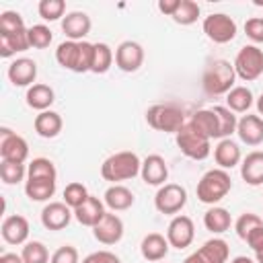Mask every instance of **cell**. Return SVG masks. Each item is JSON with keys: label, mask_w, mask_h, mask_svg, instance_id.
Listing matches in <instances>:
<instances>
[{"label": "cell", "mask_w": 263, "mask_h": 263, "mask_svg": "<svg viewBox=\"0 0 263 263\" xmlns=\"http://www.w3.org/2000/svg\"><path fill=\"white\" fill-rule=\"evenodd\" d=\"M234 80H236L234 66L228 60H214L203 70L201 86L208 95L218 97V95H228L234 88Z\"/></svg>", "instance_id": "obj_2"}, {"label": "cell", "mask_w": 263, "mask_h": 263, "mask_svg": "<svg viewBox=\"0 0 263 263\" xmlns=\"http://www.w3.org/2000/svg\"><path fill=\"white\" fill-rule=\"evenodd\" d=\"M212 111L216 113V119H218V138H220V140L230 138V136L236 132V125H238L236 115H234L228 107H222V105L212 107Z\"/></svg>", "instance_id": "obj_34"}, {"label": "cell", "mask_w": 263, "mask_h": 263, "mask_svg": "<svg viewBox=\"0 0 263 263\" xmlns=\"http://www.w3.org/2000/svg\"><path fill=\"white\" fill-rule=\"evenodd\" d=\"M92 236L101 245H117L123 238V220L117 214L107 212L101 218V222L92 228Z\"/></svg>", "instance_id": "obj_13"}, {"label": "cell", "mask_w": 263, "mask_h": 263, "mask_svg": "<svg viewBox=\"0 0 263 263\" xmlns=\"http://www.w3.org/2000/svg\"><path fill=\"white\" fill-rule=\"evenodd\" d=\"M179 2L181 0H158V10L162 14H166V16H173L177 12V8H179Z\"/></svg>", "instance_id": "obj_47"}, {"label": "cell", "mask_w": 263, "mask_h": 263, "mask_svg": "<svg viewBox=\"0 0 263 263\" xmlns=\"http://www.w3.org/2000/svg\"><path fill=\"white\" fill-rule=\"evenodd\" d=\"M88 195H90V193H88V189H86L82 183L72 181V183H68L66 189H64V203H66L68 208L76 210L78 205H82V203L86 201Z\"/></svg>", "instance_id": "obj_38"}, {"label": "cell", "mask_w": 263, "mask_h": 263, "mask_svg": "<svg viewBox=\"0 0 263 263\" xmlns=\"http://www.w3.org/2000/svg\"><path fill=\"white\" fill-rule=\"evenodd\" d=\"M245 242H247L253 251H255L257 247H261V245H263V226H261V228H255V230L247 236V240H245Z\"/></svg>", "instance_id": "obj_48"}, {"label": "cell", "mask_w": 263, "mask_h": 263, "mask_svg": "<svg viewBox=\"0 0 263 263\" xmlns=\"http://www.w3.org/2000/svg\"><path fill=\"white\" fill-rule=\"evenodd\" d=\"M25 21L16 10H4L0 14V35H12L25 31Z\"/></svg>", "instance_id": "obj_40"}, {"label": "cell", "mask_w": 263, "mask_h": 263, "mask_svg": "<svg viewBox=\"0 0 263 263\" xmlns=\"http://www.w3.org/2000/svg\"><path fill=\"white\" fill-rule=\"evenodd\" d=\"M195 238V226L189 216H175L166 228V240L175 249H187L191 247Z\"/></svg>", "instance_id": "obj_12"}, {"label": "cell", "mask_w": 263, "mask_h": 263, "mask_svg": "<svg viewBox=\"0 0 263 263\" xmlns=\"http://www.w3.org/2000/svg\"><path fill=\"white\" fill-rule=\"evenodd\" d=\"M92 47H95V51H92V68H90V72H95V74L109 72V68L113 66V60H115L113 49L103 41L92 43Z\"/></svg>", "instance_id": "obj_33"}, {"label": "cell", "mask_w": 263, "mask_h": 263, "mask_svg": "<svg viewBox=\"0 0 263 263\" xmlns=\"http://www.w3.org/2000/svg\"><path fill=\"white\" fill-rule=\"evenodd\" d=\"M31 47L29 43V29L12 35H0V55L2 58H12L18 51H27Z\"/></svg>", "instance_id": "obj_29"}, {"label": "cell", "mask_w": 263, "mask_h": 263, "mask_svg": "<svg viewBox=\"0 0 263 263\" xmlns=\"http://www.w3.org/2000/svg\"><path fill=\"white\" fill-rule=\"evenodd\" d=\"M175 142H177L179 150L191 160H205L212 152V140H208L203 134H199L189 121L175 134Z\"/></svg>", "instance_id": "obj_5"}, {"label": "cell", "mask_w": 263, "mask_h": 263, "mask_svg": "<svg viewBox=\"0 0 263 263\" xmlns=\"http://www.w3.org/2000/svg\"><path fill=\"white\" fill-rule=\"evenodd\" d=\"M8 80L14 86H33L37 78V64L29 58H16L8 66Z\"/></svg>", "instance_id": "obj_17"}, {"label": "cell", "mask_w": 263, "mask_h": 263, "mask_svg": "<svg viewBox=\"0 0 263 263\" xmlns=\"http://www.w3.org/2000/svg\"><path fill=\"white\" fill-rule=\"evenodd\" d=\"M185 203H187V191L179 183H164L162 187H158L154 195V208L166 216L179 214L185 208Z\"/></svg>", "instance_id": "obj_7"}, {"label": "cell", "mask_w": 263, "mask_h": 263, "mask_svg": "<svg viewBox=\"0 0 263 263\" xmlns=\"http://www.w3.org/2000/svg\"><path fill=\"white\" fill-rule=\"evenodd\" d=\"M245 33L251 41L263 43V16H251L245 23Z\"/></svg>", "instance_id": "obj_44"}, {"label": "cell", "mask_w": 263, "mask_h": 263, "mask_svg": "<svg viewBox=\"0 0 263 263\" xmlns=\"http://www.w3.org/2000/svg\"><path fill=\"white\" fill-rule=\"evenodd\" d=\"M55 62L70 70V72H78V62H80V41H62L55 49Z\"/></svg>", "instance_id": "obj_27"}, {"label": "cell", "mask_w": 263, "mask_h": 263, "mask_svg": "<svg viewBox=\"0 0 263 263\" xmlns=\"http://www.w3.org/2000/svg\"><path fill=\"white\" fill-rule=\"evenodd\" d=\"M253 105V92L247 86H234L226 95V107L232 113H247Z\"/></svg>", "instance_id": "obj_32"}, {"label": "cell", "mask_w": 263, "mask_h": 263, "mask_svg": "<svg viewBox=\"0 0 263 263\" xmlns=\"http://www.w3.org/2000/svg\"><path fill=\"white\" fill-rule=\"evenodd\" d=\"M228 255H230V247L224 238H210L183 263H226Z\"/></svg>", "instance_id": "obj_10"}, {"label": "cell", "mask_w": 263, "mask_h": 263, "mask_svg": "<svg viewBox=\"0 0 263 263\" xmlns=\"http://www.w3.org/2000/svg\"><path fill=\"white\" fill-rule=\"evenodd\" d=\"M49 263H80V261H78V251H76V247H72V245L60 247V249L51 255Z\"/></svg>", "instance_id": "obj_45"}, {"label": "cell", "mask_w": 263, "mask_h": 263, "mask_svg": "<svg viewBox=\"0 0 263 263\" xmlns=\"http://www.w3.org/2000/svg\"><path fill=\"white\" fill-rule=\"evenodd\" d=\"M230 224H232V218H230L228 210H224V208H220V205H212V208L203 214V226H205V230H210V232H214V234L226 232V230L230 228Z\"/></svg>", "instance_id": "obj_30"}, {"label": "cell", "mask_w": 263, "mask_h": 263, "mask_svg": "<svg viewBox=\"0 0 263 263\" xmlns=\"http://www.w3.org/2000/svg\"><path fill=\"white\" fill-rule=\"evenodd\" d=\"M37 12L43 21H58V18H64V12H66V2L64 0H41L39 6H37Z\"/></svg>", "instance_id": "obj_41"}, {"label": "cell", "mask_w": 263, "mask_h": 263, "mask_svg": "<svg viewBox=\"0 0 263 263\" xmlns=\"http://www.w3.org/2000/svg\"><path fill=\"white\" fill-rule=\"evenodd\" d=\"M230 263H255L251 257H245V255H238V257H234Z\"/></svg>", "instance_id": "obj_50"}, {"label": "cell", "mask_w": 263, "mask_h": 263, "mask_svg": "<svg viewBox=\"0 0 263 263\" xmlns=\"http://www.w3.org/2000/svg\"><path fill=\"white\" fill-rule=\"evenodd\" d=\"M171 18H173L177 25H183V27L193 25V23L199 18V4L193 2V0H181L177 12H175Z\"/></svg>", "instance_id": "obj_36"}, {"label": "cell", "mask_w": 263, "mask_h": 263, "mask_svg": "<svg viewBox=\"0 0 263 263\" xmlns=\"http://www.w3.org/2000/svg\"><path fill=\"white\" fill-rule=\"evenodd\" d=\"M0 232L8 245H23L29 238V220L21 214L8 216V218H4Z\"/></svg>", "instance_id": "obj_18"}, {"label": "cell", "mask_w": 263, "mask_h": 263, "mask_svg": "<svg viewBox=\"0 0 263 263\" xmlns=\"http://www.w3.org/2000/svg\"><path fill=\"white\" fill-rule=\"evenodd\" d=\"M105 214H107V212H105V201H101V199L95 197V195H88L86 201L74 210V218H76L82 226H88V228H95V226L101 222V218H103Z\"/></svg>", "instance_id": "obj_21"}, {"label": "cell", "mask_w": 263, "mask_h": 263, "mask_svg": "<svg viewBox=\"0 0 263 263\" xmlns=\"http://www.w3.org/2000/svg\"><path fill=\"white\" fill-rule=\"evenodd\" d=\"M72 216H74V210L68 208L64 201H51L41 210V224L47 230L58 232V230H64L70 224Z\"/></svg>", "instance_id": "obj_14"}, {"label": "cell", "mask_w": 263, "mask_h": 263, "mask_svg": "<svg viewBox=\"0 0 263 263\" xmlns=\"http://www.w3.org/2000/svg\"><path fill=\"white\" fill-rule=\"evenodd\" d=\"M0 263H23V257L16 255V253H2Z\"/></svg>", "instance_id": "obj_49"}, {"label": "cell", "mask_w": 263, "mask_h": 263, "mask_svg": "<svg viewBox=\"0 0 263 263\" xmlns=\"http://www.w3.org/2000/svg\"><path fill=\"white\" fill-rule=\"evenodd\" d=\"M255 263H263V245L255 249Z\"/></svg>", "instance_id": "obj_51"}, {"label": "cell", "mask_w": 263, "mask_h": 263, "mask_svg": "<svg viewBox=\"0 0 263 263\" xmlns=\"http://www.w3.org/2000/svg\"><path fill=\"white\" fill-rule=\"evenodd\" d=\"M146 123L156 132L177 134L187 121H185V113L181 107L171 105V103H156V105L148 107Z\"/></svg>", "instance_id": "obj_4"}, {"label": "cell", "mask_w": 263, "mask_h": 263, "mask_svg": "<svg viewBox=\"0 0 263 263\" xmlns=\"http://www.w3.org/2000/svg\"><path fill=\"white\" fill-rule=\"evenodd\" d=\"M240 177L247 185L251 187H259L263 185V152L261 150H253L242 158L240 164Z\"/></svg>", "instance_id": "obj_22"}, {"label": "cell", "mask_w": 263, "mask_h": 263, "mask_svg": "<svg viewBox=\"0 0 263 263\" xmlns=\"http://www.w3.org/2000/svg\"><path fill=\"white\" fill-rule=\"evenodd\" d=\"M90 16L82 10H72L62 18V31L70 41H84V37L90 33Z\"/></svg>", "instance_id": "obj_16"}, {"label": "cell", "mask_w": 263, "mask_h": 263, "mask_svg": "<svg viewBox=\"0 0 263 263\" xmlns=\"http://www.w3.org/2000/svg\"><path fill=\"white\" fill-rule=\"evenodd\" d=\"M82 263H121V259L111 251H95L82 259Z\"/></svg>", "instance_id": "obj_46"}, {"label": "cell", "mask_w": 263, "mask_h": 263, "mask_svg": "<svg viewBox=\"0 0 263 263\" xmlns=\"http://www.w3.org/2000/svg\"><path fill=\"white\" fill-rule=\"evenodd\" d=\"M0 177L6 185H16L21 183L25 177H27V166L25 164H18V162H6L2 160L0 162Z\"/></svg>", "instance_id": "obj_42"}, {"label": "cell", "mask_w": 263, "mask_h": 263, "mask_svg": "<svg viewBox=\"0 0 263 263\" xmlns=\"http://www.w3.org/2000/svg\"><path fill=\"white\" fill-rule=\"evenodd\" d=\"M203 33L214 43H230L236 37V23L224 12H212L203 18Z\"/></svg>", "instance_id": "obj_8"}, {"label": "cell", "mask_w": 263, "mask_h": 263, "mask_svg": "<svg viewBox=\"0 0 263 263\" xmlns=\"http://www.w3.org/2000/svg\"><path fill=\"white\" fill-rule=\"evenodd\" d=\"M25 99H27V105H29L31 109H35V111L41 113V111H47V109L53 105V101H55V92H53L51 86L39 82V84H33V86L27 88Z\"/></svg>", "instance_id": "obj_24"}, {"label": "cell", "mask_w": 263, "mask_h": 263, "mask_svg": "<svg viewBox=\"0 0 263 263\" xmlns=\"http://www.w3.org/2000/svg\"><path fill=\"white\" fill-rule=\"evenodd\" d=\"M27 179H58V171L49 158H33L27 166Z\"/></svg>", "instance_id": "obj_35"}, {"label": "cell", "mask_w": 263, "mask_h": 263, "mask_svg": "<svg viewBox=\"0 0 263 263\" xmlns=\"http://www.w3.org/2000/svg\"><path fill=\"white\" fill-rule=\"evenodd\" d=\"M240 158H242V156H240V148H238V144L232 142L230 138L220 140V142L216 144V148H214V160H216V164H218L220 168H224V171L236 166V164L240 162Z\"/></svg>", "instance_id": "obj_23"}, {"label": "cell", "mask_w": 263, "mask_h": 263, "mask_svg": "<svg viewBox=\"0 0 263 263\" xmlns=\"http://www.w3.org/2000/svg\"><path fill=\"white\" fill-rule=\"evenodd\" d=\"M103 201L111 212H123L134 205V193L125 185H111L105 191Z\"/></svg>", "instance_id": "obj_26"}, {"label": "cell", "mask_w": 263, "mask_h": 263, "mask_svg": "<svg viewBox=\"0 0 263 263\" xmlns=\"http://www.w3.org/2000/svg\"><path fill=\"white\" fill-rule=\"evenodd\" d=\"M25 193L31 201H47L55 193V181L53 179H27Z\"/></svg>", "instance_id": "obj_31"}, {"label": "cell", "mask_w": 263, "mask_h": 263, "mask_svg": "<svg viewBox=\"0 0 263 263\" xmlns=\"http://www.w3.org/2000/svg\"><path fill=\"white\" fill-rule=\"evenodd\" d=\"M0 156L6 162H18L25 164L29 158V144L23 136L14 134L10 127L0 129Z\"/></svg>", "instance_id": "obj_9"}, {"label": "cell", "mask_w": 263, "mask_h": 263, "mask_svg": "<svg viewBox=\"0 0 263 263\" xmlns=\"http://www.w3.org/2000/svg\"><path fill=\"white\" fill-rule=\"evenodd\" d=\"M140 177L146 185L152 187H162L164 181L168 179V166L164 162V158L160 154H150L142 160V168H140Z\"/></svg>", "instance_id": "obj_15"}, {"label": "cell", "mask_w": 263, "mask_h": 263, "mask_svg": "<svg viewBox=\"0 0 263 263\" xmlns=\"http://www.w3.org/2000/svg\"><path fill=\"white\" fill-rule=\"evenodd\" d=\"M144 64V47L138 41H121L115 49V66L121 72H138Z\"/></svg>", "instance_id": "obj_11"}, {"label": "cell", "mask_w": 263, "mask_h": 263, "mask_svg": "<svg viewBox=\"0 0 263 263\" xmlns=\"http://www.w3.org/2000/svg\"><path fill=\"white\" fill-rule=\"evenodd\" d=\"M236 134L242 144L247 146H259L263 144V119L259 115H245L238 119Z\"/></svg>", "instance_id": "obj_19"}, {"label": "cell", "mask_w": 263, "mask_h": 263, "mask_svg": "<svg viewBox=\"0 0 263 263\" xmlns=\"http://www.w3.org/2000/svg\"><path fill=\"white\" fill-rule=\"evenodd\" d=\"M168 249H171V245H168L166 236H162V234H158V232L146 234V236L142 238V242H140V253H142V257H144L146 261H150V263L162 261V259L168 255Z\"/></svg>", "instance_id": "obj_20"}, {"label": "cell", "mask_w": 263, "mask_h": 263, "mask_svg": "<svg viewBox=\"0 0 263 263\" xmlns=\"http://www.w3.org/2000/svg\"><path fill=\"white\" fill-rule=\"evenodd\" d=\"M21 257H23V263H49V259H51L47 253V247L39 240L25 242Z\"/></svg>", "instance_id": "obj_37"}, {"label": "cell", "mask_w": 263, "mask_h": 263, "mask_svg": "<svg viewBox=\"0 0 263 263\" xmlns=\"http://www.w3.org/2000/svg\"><path fill=\"white\" fill-rule=\"evenodd\" d=\"M257 111H259V115H263V92L257 99Z\"/></svg>", "instance_id": "obj_52"}, {"label": "cell", "mask_w": 263, "mask_h": 263, "mask_svg": "<svg viewBox=\"0 0 263 263\" xmlns=\"http://www.w3.org/2000/svg\"><path fill=\"white\" fill-rule=\"evenodd\" d=\"M261 226H263V218L257 216V214H253V212L240 214L238 220L234 222V230H236L238 238H242V240H247V236H249L255 228H261Z\"/></svg>", "instance_id": "obj_39"}, {"label": "cell", "mask_w": 263, "mask_h": 263, "mask_svg": "<svg viewBox=\"0 0 263 263\" xmlns=\"http://www.w3.org/2000/svg\"><path fill=\"white\" fill-rule=\"evenodd\" d=\"M140 168H142L140 156L132 150H121L103 160L101 177L113 185H119V181H127V179H134L136 175H140Z\"/></svg>", "instance_id": "obj_1"}, {"label": "cell", "mask_w": 263, "mask_h": 263, "mask_svg": "<svg viewBox=\"0 0 263 263\" xmlns=\"http://www.w3.org/2000/svg\"><path fill=\"white\" fill-rule=\"evenodd\" d=\"M232 189V179L224 168H210L197 183L195 193L197 199L201 203L208 205H216L218 201H222Z\"/></svg>", "instance_id": "obj_3"}, {"label": "cell", "mask_w": 263, "mask_h": 263, "mask_svg": "<svg viewBox=\"0 0 263 263\" xmlns=\"http://www.w3.org/2000/svg\"><path fill=\"white\" fill-rule=\"evenodd\" d=\"M62 125H64V121H62V117H60V113H55V111H51V109H47V111H41L37 117H35V121H33V127H35V132H37V136H41V138H55L60 132H62Z\"/></svg>", "instance_id": "obj_25"}, {"label": "cell", "mask_w": 263, "mask_h": 263, "mask_svg": "<svg viewBox=\"0 0 263 263\" xmlns=\"http://www.w3.org/2000/svg\"><path fill=\"white\" fill-rule=\"evenodd\" d=\"M51 41H53V35H51V29L47 25H33V27H29V43H31V47L45 49V47H49Z\"/></svg>", "instance_id": "obj_43"}, {"label": "cell", "mask_w": 263, "mask_h": 263, "mask_svg": "<svg viewBox=\"0 0 263 263\" xmlns=\"http://www.w3.org/2000/svg\"><path fill=\"white\" fill-rule=\"evenodd\" d=\"M232 66L240 80H245V82L257 80L259 76H263V49H259L257 45L240 47Z\"/></svg>", "instance_id": "obj_6"}, {"label": "cell", "mask_w": 263, "mask_h": 263, "mask_svg": "<svg viewBox=\"0 0 263 263\" xmlns=\"http://www.w3.org/2000/svg\"><path fill=\"white\" fill-rule=\"evenodd\" d=\"M189 123L199 132L203 134L208 140H214L218 138V119H216V113L212 109H199L191 115ZM220 140V138H218Z\"/></svg>", "instance_id": "obj_28"}]
</instances>
